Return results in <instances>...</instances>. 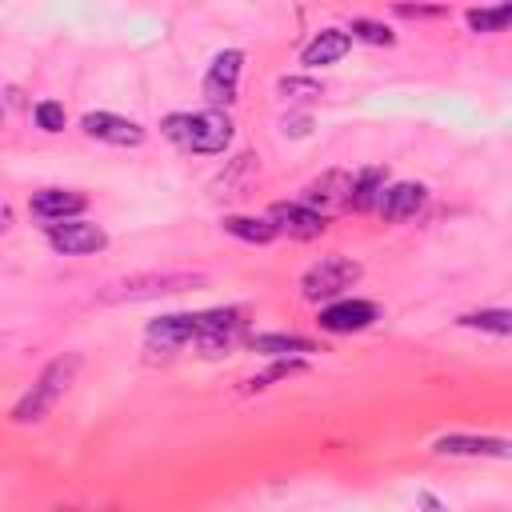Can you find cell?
I'll list each match as a JSON object with an SVG mask.
<instances>
[{"instance_id":"6da1fadb","label":"cell","mask_w":512,"mask_h":512,"mask_svg":"<svg viewBox=\"0 0 512 512\" xmlns=\"http://www.w3.org/2000/svg\"><path fill=\"white\" fill-rule=\"evenodd\" d=\"M164 136L176 140L188 152H204L216 156L232 144V120L220 108H204V112H172L164 120Z\"/></svg>"},{"instance_id":"7a4b0ae2","label":"cell","mask_w":512,"mask_h":512,"mask_svg":"<svg viewBox=\"0 0 512 512\" xmlns=\"http://www.w3.org/2000/svg\"><path fill=\"white\" fill-rule=\"evenodd\" d=\"M76 368H80V356H56V360L40 372V380L32 384V392L12 408V420H16V424H36V420H44V416L52 412V404L68 392Z\"/></svg>"},{"instance_id":"3957f363","label":"cell","mask_w":512,"mask_h":512,"mask_svg":"<svg viewBox=\"0 0 512 512\" xmlns=\"http://www.w3.org/2000/svg\"><path fill=\"white\" fill-rule=\"evenodd\" d=\"M204 284L200 272H148V276H128L116 280L100 292V304H116V300H148V296H168V292H184Z\"/></svg>"},{"instance_id":"277c9868","label":"cell","mask_w":512,"mask_h":512,"mask_svg":"<svg viewBox=\"0 0 512 512\" xmlns=\"http://www.w3.org/2000/svg\"><path fill=\"white\" fill-rule=\"evenodd\" d=\"M356 280H360V264L356 260H348V256H324V260H316L304 272L300 288H304L308 300H332L344 288H352Z\"/></svg>"},{"instance_id":"5b68a950","label":"cell","mask_w":512,"mask_h":512,"mask_svg":"<svg viewBox=\"0 0 512 512\" xmlns=\"http://www.w3.org/2000/svg\"><path fill=\"white\" fill-rule=\"evenodd\" d=\"M240 64H244V52L240 48H224V52H216V60L208 64V72H204V100L212 104V108H228L232 100H236V84H240Z\"/></svg>"},{"instance_id":"8992f818","label":"cell","mask_w":512,"mask_h":512,"mask_svg":"<svg viewBox=\"0 0 512 512\" xmlns=\"http://www.w3.org/2000/svg\"><path fill=\"white\" fill-rule=\"evenodd\" d=\"M48 244L64 256H88V252H100L108 236L100 224H88V220H56L48 224Z\"/></svg>"},{"instance_id":"52a82bcc","label":"cell","mask_w":512,"mask_h":512,"mask_svg":"<svg viewBox=\"0 0 512 512\" xmlns=\"http://www.w3.org/2000/svg\"><path fill=\"white\" fill-rule=\"evenodd\" d=\"M80 128L92 136V140H104V144H120V148H132L144 140V128L128 116H116V112H88L80 120Z\"/></svg>"},{"instance_id":"ba28073f","label":"cell","mask_w":512,"mask_h":512,"mask_svg":"<svg viewBox=\"0 0 512 512\" xmlns=\"http://www.w3.org/2000/svg\"><path fill=\"white\" fill-rule=\"evenodd\" d=\"M424 200H428V188H424V184L400 180V184H392V188H380L376 208H380L384 220H408V216H416V212L424 208Z\"/></svg>"},{"instance_id":"9c48e42d","label":"cell","mask_w":512,"mask_h":512,"mask_svg":"<svg viewBox=\"0 0 512 512\" xmlns=\"http://www.w3.org/2000/svg\"><path fill=\"white\" fill-rule=\"evenodd\" d=\"M268 220H272L276 232H288V236H300V240L324 232V212H316L312 204H272Z\"/></svg>"},{"instance_id":"30bf717a","label":"cell","mask_w":512,"mask_h":512,"mask_svg":"<svg viewBox=\"0 0 512 512\" xmlns=\"http://www.w3.org/2000/svg\"><path fill=\"white\" fill-rule=\"evenodd\" d=\"M372 320H376V304H368V300H336V304L320 308V320L316 324L324 332H360Z\"/></svg>"},{"instance_id":"8fae6325","label":"cell","mask_w":512,"mask_h":512,"mask_svg":"<svg viewBox=\"0 0 512 512\" xmlns=\"http://www.w3.org/2000/svg\"><path fill=\"white\" fill-rule=\"evenodd\" d=\"M196 336V312H172L148 324V340L160 348H184Z\"/></svg>"},{"instance_id":"7c38bea8","label":"cell","mask_w":512,"mask_h":512,"mask_svg":"<svg viewBox=\"0 0 512 512\" xmlns=\"http://www.w3.org/2000/svg\"><path fill=\"white\" fill-rule=\"evenodd\" d=\"M84 196L80 192H68V188H44L32 196V216L40 220H64V216H76L84 212Z\"/></svg>"},{"instance_id":"4fadbf2b","label":"cell","mask_w":512,"mask_h":512,"mask_svg":"<svg viewBox=\"0 0 512 512\" xmlns=\"http://www.w3.org/2000/svg\"><path fill=\"white\" fill-rule=\"evenodd\" d=\"M432 448L444 456H508V440L500 436H440Z\"/></svg>"},{"instance_id":"5bb4252c","label":"cell","mask_w":512,"mask_h":512,"mask_svg":"<svg viewBox=\"0 0 512 512\" xmlns=\"http://www.w3.org/2000/svg\"><path fill=\"white\" fill-rule=\"evenodd\" d=\"M348 48H352V36H348L344 28H324V32H320V36H316V40L304 48V56H300V60H304L308 68H320V64L340 60Z\"/></svg>"},{"instance_id":"9a60e30c","label":"cell","mask_w":512,"mask_h":512,"mask_svg":"<svg viewBox=\"0 0 512 512\" xmlns=\"http://www.w3.org/2000/svg\"><path fill=\"white\" fill-rule=\"evenodd\" d=\"M348 188H352V176L348 172H324L320 180H312L304 188V204H320V208L348 204Z\"/></svg>"},{"instance_id":"2e32d148","label":"cell","mask_w":512,"mask_h":512,"mask_svg":"<svg viewBox=\"0 0 512 512\" xmlns=\"http://www.w3.org/2000/svg\"><path fill=\"white\" fill-rule=\"evenodd\" d=\"M252 348H256V352H268V356H296V352H316V344H312V340H304V336H284V332L252 336Z\"/></svg>"},{"instance_id":"e0dca14e","label":"cell","mask_w":512,"mask_h":512,"mask_svg":"<svg viewBox=\"0 0 512 512\" xmlns=\"http://www.w3.org/2000/svg\"><path fill=\"white\" fill-rule=\"evenodd\" d=\"M384 188V172L380 168H364L360 176H352V188H348V204L352 208H372L376 196Z\"/></svg>"},{"instance_id":"ac0fdd59","label":"cell","mask_w":512,"mask_h":512,"mask_svg":"<svg viewBox=\"0 0 512 512\" xmlns=\"http://www.w3.org/2000/svg\"><path fill=\"white\" fill-rule=\"evenodd\" d=\"M224 232H232L248 244H268L276 236L272 220H252V216H224Z\"/></svg>"},{"instance_id":"d6986e66","label":"cell","mask_w":512,"mask_h":512,"mask_svg":"<svg viewBox=\"0 0 512 512\" xmlns=\"http://www.w3.org/2000/svg\"><path fill=\"white\" fill-rule=\"evenodd\" d=\"M460 324H464V328H484V332L508 336V332H512V312H504V308H484V312L460 316Z\"/></svg>"},{"instance_id":"ffe728a7","label":"cell","mask_w":512,"mask_h":512,"mask_svg":"<svg viewBox=\"0 0 512 512\" xmlns=\"http://www.w3.org/2000/svg\"><path fill=\"white\" fill-rule=\"evenodd\" d=\"M508 16H512L508 4H500V8H472V12H468V28H472V32H504Z\"/></svg>"},{"instance_id":"44dd1931","label":"cell","mask_w":512,"mask_h":512,"mask_svg":"<svg viewBox=\"0 0 512 512\" xmlns=\"http://www.w3.org/2000/svg\"><path fill=\"white\" fill-rule=\"evenodd\" d=\"M348 32H352L356 40H364V44H376V48H388V44L396 40V36H392L384 24H376V20H352Z\"/></svg>"},{"instance_id":"7402d4cb","label":"cell","mask_w":512,"mask_h":512,"mask_svg":"<svg viewBox=\"0 0 512 512\" xmlns=\"http://www.w3.org/2000/svg\"><path fill=\"white\" fill-rule=\"evenodd\" d=\"M280 92L292 100H316L324 88L316 80H304V76H280Z\"/></svg>"},{"instance_id":"603a6c76","label":"cell","mask_w":512,"mask_h":512,"mask_svg":"<svg viewBox=\"0 0 512 512\" xmlns=\"http://www.w3.org/2000/svg\"><path fill=\"white\" fill-rule=\"evenodd\" d=\"M32 116H36V128H44V132H60L64 128V104H56V100H40Z\"/></svg>"},{"instance_id":"cb8c5ba5","label":"cell","mask_w":512,"mask_h":512,"mask_svg":"<svg viewBox=\"0 0 512 512\" xmlns=\"http://www.w3.org/2000/svg\"><path fill=\"white\" fill-rule=\"evenodd\" d=\"M280 128H284V136H308L312 132V120L304 112H296V116H284Z\"/></svg>"},{"instance_id":"d4e9b609","label":"cell","mask_w":512,"mask_h":512,"mask_svg":"<svg viewBox=\"0 0 512 512\" xmlns=\"http://www.w3.org/2000/svg\"><path fill=\"white\" fill-rule=\"evenodd\" d=\"M8 228H12V208L0 200V232H8Z\"/></svg>"}]
</instances>
